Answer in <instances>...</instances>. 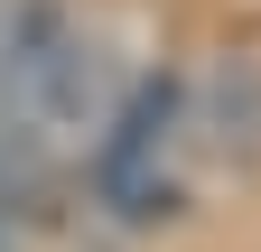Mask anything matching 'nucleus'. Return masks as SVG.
I'll return each instance as SVG.
<instances>
[{
	"instance_id": "nucleus-1",
	"label": "nucleus",
	"mask_w": 261,
	"mask_h": 252,
	"mask_svg": "<svg viewBox=\"0 0 261 252\" xmlns=\"http://www.w3.org/2000/svg\"><path fill=\"white\" fill-rule=\"evenodd\" d=\"M177 159H187V84L149 75V84H130L103 112V131H93V196H103L121 224H159V215H177V196H187Z\"/></svg>"
},
{
	"instance_id": "nucleus-2",
	"label": "nucleus",
	"mask_w": 261,
	"mask_h": 252,
	"mask_svg": "<svg viewBox=\"0 0 261 252\" xmlns=\"http://www.w3.org/2000/svg\"><path fill=\"white\" fill-rule=\"evenodd\" d=\"M187 149L215 168H261V56H224L187 84Z\"/></svg>"
},
{
	"instance_id": "nucleus-3",
	"label": "nucleus",
	"mask_w": 261,
	"mask_h": 252,
	"mask_svg": "<svg viewBox=\"0 0 261 252\" xmlns=\"http://www.w3.org/2000/svg\"><path fill=\"white\" fill-rule=\"evenodd\" d=\"M65 0H0V140H19V112H28V84L38 66L65 47Z\"/></svg>"
}]
</instances>
